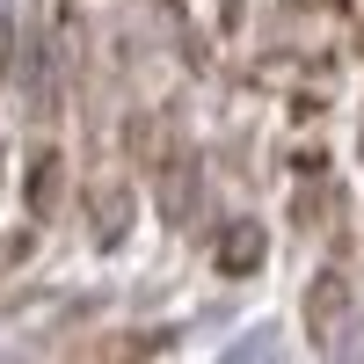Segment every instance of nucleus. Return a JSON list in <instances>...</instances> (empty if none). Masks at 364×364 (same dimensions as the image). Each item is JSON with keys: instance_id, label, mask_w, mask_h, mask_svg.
Segmentation results:
<instances>
[{"instance_id": "1", "label": "nucleus", "mask_w": 364, "mask_h": 364, "mask_svg": "<svg viewBox=\"0 0 364 364\" xmlns=\"http://www.w3.org/2000/svg\"><path fill=\"white\" fill-rule=\"evenodd\" d=\"M343 306H350V291H343L336 269H328V277H314V291H306V321H314V336H321V343H336Z\"/></svg>"}, {"instance_id": "2", "label": "nucleus", "mask_w": 364, "mask_h": 364, "mask_svg": "<svg viewBox=\"0 0 364 364\" xmlns=\"http://www.w3.org/2000/svg\"><path fill=\"white\" fill-rule=\"evenodd\" d=\"M255 255H262V240H255V233H240V240H226V269H248Z\"/></svg>"}, {"instance_id": "3", "label": "nucleus", "mask_w": 364, "mask_h": 364, "mask_svg": "<svg viewBox=\"0 0 364 364\" xmlns=\"http://www.w3.org/2000/svg\"><path fill=\"white\" fill-rule=\"evenodd\" d=\"M255 350H240V357H226V364H269V357H277V336H269V328H262V336H248Z\"/></svg>"}]
</instances>
